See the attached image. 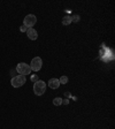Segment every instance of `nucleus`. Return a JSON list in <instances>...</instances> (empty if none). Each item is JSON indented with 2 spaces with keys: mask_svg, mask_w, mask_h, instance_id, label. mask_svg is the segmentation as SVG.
<instances>
[{
  "mask_svg": "<svg viewBox=\"0 0 115 129\" xmlns=\"http://www.w3.org/2000/svg\"><path fill=\"white\" fill-rule=\"evenodd\" d=\"M45 90H46V83L44 82V81L39 80L33 84V92H35V94H37V96H42V94H44Z\"/></svg>",
  "mask_w": 115,
  "mask_h": 129,
  "instance_id": "1",
  "label": "nucleus"
},
{
  "mask_svg": "<svg viewBox=\"0 0 115 129\" xmlns=\"http://www.w3.org/2000/svg\"><path fill=\"white\" fill-rule=\"evenodd\" d=\"M16 72L19 73L20 75L27 76L28 74H30V73H31V68H30V64L25 63V62H20V63L16 66Z\"/></svg>",
  "mask_w": 115,
  "mask_h": 129,
  "instance_id": "2",
  "label": "nucleus"
},
{
  "mask_svg": "<svg viewBox=\"0 0 115 129\" xmlns=\"http://www.w3.org/2000/svg\"><path fill=\"white\" fill-rule=\"evenodd\" d=\"M27 82V77L24 75H17V76H14L13 78H12V85L14 86V88H20V86H22L24 83Z\"/></svg>",
  "mask_w": 115,
  "mask_h": 129,
  "instance_id": "3",
  "label": "nucleus"
},
{
  "mask_svg": "<svg viewBox=\"0 0 115 129\" xmlns=\"http://www.w3.org/2000/svg\"><path fill=\"white\" fill-rule=\"evenodd\" d=\"M42 66H43V60L39 56H36L31 60V63H30V68L33 72H38V70L42 69Z\"/></svg>",
  "mask_w": 115,
  "mask_h": 129,
  "instance_id": "4",
  "label": "nucleus"
},
{
  "mask_svg": "<svg viewBox=\"0 0 115 129\" xmlns=\"http://www.w3.org/2000/svg\"><path fill=\"white\" fill-rule=\"evenodd\" d=\"M36 22H37V17L35 15H32V14H29V15H27L24 17L23 25H25L27 28H31L36 24Z\"/></svg>",
  "mask_w": 115,
  "mask_h": 129,
  "instance_id": "5",
  "label": "nucleus"
},
{
  "mask_svg": "<svg viewBox=\"0 0 115 129\" xmlns=\"http://www.w3.org/2000/svg\"><path fill=\"white\" fill-rule=\"evenodd\" d=\"M27 35L31 40H36L38 38V34L33 28H29V29L27 30Z\"/></svg>",
  "mask_w": 115,
  "mask_h": 129,
  "instance_id": "6",
  "label": "nucleus"
},
{
  "mask_svg": "<svg viewBox=\"0 0 115 129\" xmlns=\"http://www.w3.org/2000/svg\"><path fill=\"white\" fill-rule=\"evenodd\" d=\"M48 86L51 89H58L60 86V82L58 78H51L48 81Z\"/></svg>",
  "mask_w": 115,
  "mask_h": 129,
  "instance_id": "7",
  "label": "nucleus"
},
{
  "mask_svg": "<svg viewBox=\"0 0 115 129\" xmlns=\"http://www.w3.org/2000/svg\"><path fill=\"white\" fill-rule=\"evenodd\" d=\"M70 23H71V16L67 15L62 19V24H63V25H69Z\"/></svg>",
  "mask_w": 115,
  "mask_h": 129,
  "instance_id": "8",
  "label": "nucleus"
},
{
  "mask_svg": "<svg viewBox=\"0 0 115 129\" xmlns=\"http://www.w3.org/2000/svg\"><path fill=\"white\" fill-rule=\"evenodd\" d=\"M53 105H55V106H60V105H62V98H59V97L54 98L53 99Z\"/></svg>",
  "mask_w": 115,
  "mask_h": 129,
  "instance_id": "9",
  "label": "nucleus"
},
{
  "mask_svg": "<svg viewBox=\"0 0 115 129\" xmlns=\"http://www.w3.org/2000/svg\"><path fill=\"white\" fill-rule=\"evenodd\" d=\"M59 82H60V84H67L68 83V77L67 76H61L60 80H59Z\"/></svg>",
  "mask_w": 115,
  "mask_h": 129,
  "instance_id": "10",
  "label": "nucleus"
},
{
  "mask_svg": "<svg viewBox=\"0 0 115 129\" xmlns=\"http://www.w3.org/2000/svg\"><path fill=\"white\" fill-rule=\"evenodd\" d=\"M80 20H81V17H80V15H72L71 16V22H75V23H77V22H80Z\"/></svg>",
  "mask_w": 115,
  "mask_h": 129,
  "instance_id": "11",
  "label": "nucleus"
},
{
  "mask_svg": "<svg viewBox=\"0 0 115 129\" xmlns=\"http://www.w3.org/2000/svg\"><path fill=\"white\" fill-rule=\"evenodd\" d=\"M31 81L33 82V83H36L37 81H39V78H38V76L35 74V75H32V76H31Z\"/></svg>",
  "mask_w": 115,
  "mask_h": 129,
  "instance_id": "12",
  "label": "nucleus"
},
{
  "mask_svg": "<svg viewBox=\"0 0 115 129\" xmlns=\"http://www.w3.org/2000/svg\"><path fill=\"white\" fill-rule=\"evenodd\" d=\"M20 30H21V32H24V31H27L28 30V28L25 27V25H22V27L20 28Z\"/></svg>",
  "mask_w": 115,
  "mask_h": 129,
  "instance_id": "13",
  "label": "nucleus"
},
{
  "mask_svg": "<svg viewBox=\"0 0 115 129\" xmlns=\"http://www.w3.org/2000/svg\"><path fill=\"white\" fill-rule=\"evenodd\" d=\"M62 104H63V105H68V104H69V100H68V99H63V100H62Z\"/></svg>",
  "mask_w": 115,
  "mask_h": 129,
  "instance_id": "14",
  "label": "nucleus"
}]
</instances>
